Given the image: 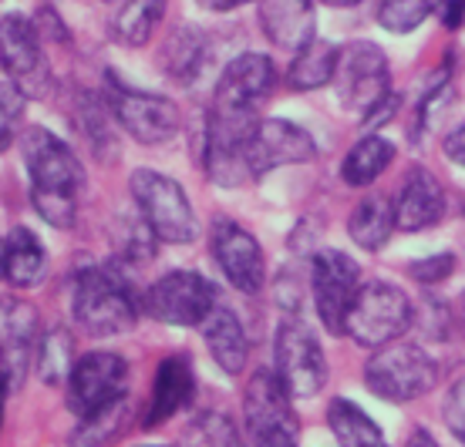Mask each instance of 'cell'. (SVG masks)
<instances>
[{
  "label": "cell",
  "instance_id": "1",
  "mask_svg": "<svg viewBox=\"0 0 465 447\" xmlns=\"http://www.w3.org/2000/svg\"><path fill=\"white\" fill-rule=\"evenodd\" d=\"M71 306H74V320L92 336H118V333L132 330L135 316H139L128 283L115 269H102V266L78 273Z\"/></svg>",
  "mask_w": 465,
  "mask_h": 447
},
{
  "label": "cell",
  "instance_id": "2",
  "mask_svg": "<svg viewBox=\"0 0 465 447\" xmlns=\"http://www.w3.org/2000/svg\"><path fill=\"white\" fill-rule=\"evenodd\" d=\"M439 380V364L419 344H384L364 367V384L388 403H408L429 394Z\"/></svg>",
  "mask_w": 465,
  "mask_h": 447
},
{
  "label": "cell",
  "instance_id": "3",
  "mask_svg": "<svg viewBox=\"0 0 465 447\" xmlns=\"http://www.w3.org/2000/svg\"><path fill=\"white\" fill-rule=\"evenodd\" d=\"M128 185H132V199L155 239L173 242V246H186L196 239V212L175 179L152 172V169H139V172H132Z\"/></svg>",
  "mask_w": 465,
  "mask_h": 447
},
{
  "label": "cell",
  "instance_id": "4",
  "mask_svg": "<svg viewBox=\"0 0 465 447\" xmlns=\"http://www.w3.org/2000/svg\"><path fill=\"white\" fill-rule=\"evenodd\" d=\"M246 437L253 447H297L301 421L293 413L291 390L277 370H256L243 394Z\"/></svg>",
  "mask_w": 465,
  "mask_h": 447
},
{
  "label": "cell",
  "instance_id": "5",
  "mask_svg": "<svg viewBox=\"0 0 465 447\" xmlns=\"http://www.w3.org/2000/svg\"><path fill=\"white\" fill-rule=\"evenodd\" d=\"M334 88L338 98L351 112L371 118L378 108H384L391 92V68L384 51L371 41H354L341 47L338 71H334Z\"/></svg>",
  "mask_w": 465,
  "mask_h": 447
},
{
  "label": "cell",
  "instance_id": "6",
  "mask_svg": "<svg viewBox=\"0 0 465 447\" xmlns=\"http://www.w3.org/2000/svg\"><path fill=\"white\" fill-rule=\"evenodd\" d=\"M408 326H411V303L395 283L374 279L358 289V299L348 313V336H354V344L378 350L384 344H395Z\"/></svg>",
  "mask_w": 465,
  "mask_h": 447
},
{
  "label": "cell",
  "instance_id": "7",
  "mask_svg": "<svg viewBox=\"0 0 465 447\" xmlns=\"http://www.w3.org/2000/svg\"><path fill=\"white\" fill-rule=\"evenodd\" d=\"M0 64L27 98H47L54 92V74L45 58L41 34L24 14L0 17Z\"/></svg>",
  "mask_w": 465,
  "mask_h": 447
},
{
  "label": "cell",
  "instance_id": "8",
  "mask_svg": "<svg viewBox=\"0 0 465 447\" xmlns=\"http://www.w3.org/2000/svg\"><path fill=\"white\" fill-rule=\"evenodd\" d=\"M216 310V287L203 273L173 269L155 279L145 293V313L169 326H203Z\"/></svg>",
  "mask_w": 465,
  "mask_h": 447
},
{
  "label": "cell",
  "instance_id": "9",
  "mask_svg": "<svg viewBox=\"0 0 465 447\" xmlns=\"http://www.w3.org/2000/svg\"><path fill=\"white\" fill-rule=\"evenodd\" d=\"M311 289L314 306L327 333H348V313L361 289V266L341 249H321L311 266Z\"/></svg>",
  "mask_w": 465,
  "mask_h": 447
},
{
  "label": "cell",
  "instance_id": "10",
  "mask_svg": "<svg viewBox=\"0 0 465 447\" xmlns=\"http://www.w3.org/2000/svg\"><path fill=\"white\" fill-rule=\"evenodd\" d=\"M128 390V364L118 354H84L74 360L68 377V407L78 417H92V413L105 411L112 403L125 401Z\"/></svg>",
  "mask_w": 465,
  "mask_h": 447
},
{
  "label": "cell",
  "instance_id": "11",
  "mask_svg": "<svg viewBox=\"0 0 465 447\" xmlns=\"http://www.w3.org/2000/svg\"><path fill=\"white\" fill-rule=\"evenodd\" d=\"M21 151H24V169L31 175V189L37 192H68L78 195L84 185V169L78 155L51 135L47 128H27L21 131Z\"/></svg>",
  "mask_w": 465,
  "mask_h": 447
},
{
  "label": "cell",
  "instance_id": "12",
  "mask_svg": "<svg viewBox=\"0 0 465 447\" xmlns=\"http://www.w3.org/2000/svg\"><path fill=\"white\" fill-rule=\"evenodd\" d=\"M277 377L291 390L293 401L314 397L327 384V360L311 326L287 320L277 330Z\"/></svg>",
  "mask_w": 465,
  "mask_h": 447
},
{
  "label": "cell",
  "instance_id": "13",
  "mask_svg": "<svg viewBox=\"0 0 465 447\" xmlns=\"http://www.w3.org/2000/svg\"><path fill=\"white\" fill-rule=\"evenodd\" d=\"M317 145L311 131L301 125H293L287 118H263L256 121L253 135L246 141V169L250 179L283 169V165H307L314 161Z\"/></svg>",
  "mask_w": 465,
  "mask_h": 447
},
{
  "label": "cell",
  "instance_id": "14",
  "mask_svg": "<svg viewBox=\"0 0 465 447\" xmlns=\"http://www.w3.org/2000/svg\"><path fill=\"white\" fill-rule=\"evenodd\" d=\"M108 108L128 135L142 145H163L179 131V108L163 94L135 92L125 84H112Z\"/></svg>",
  "mask_w": 465,
  "mask_h": 447
},
{
  "label": "cell",
  "instance_id": "15",
  "mask_svg": "<svg viewBox=\"0 0 465 447\" xmlns=\"http://www.w3.org/2000/svg\"><path fill=\"white\" fill-rule=\"evenodd\" d=\"M277 84V68L267 54L260 51H246L240 58H232L220 74L216 94H213V108L223 112H246L256 115V104L263 102Z\"/></svg>",
  "mask_w": 465,
  "mask_h": 447
},
{
  "label": "cell",
  "instance_id": "16",
  "mask_svg": "<svg viewBox=\"0 0 465 447\" xmlns=\"http://www.w3.org/2000/svg\"><path fill=\"white\" fill-rule=\"evenodd\" d=\"M213 256L220 263L223 276L230 279L240 293H260L267 283V259L253 232L236 226L230 219H220L213 226Z\"/></svg>",
  "mask_w": 465,
  "mask_h": 447
},
{
  "label": "cell",
  "instance_id": "17",
  "mask_svg": "<svg viewBox=\"0 0 465 447\" xmlns=\"http://www.w3.org/2000/svg\"><path fill=\"white\" fill-rule=\"evenodd\" d=\"M31 356H37V310L27 299L0 296V370L11 384L24 377Z\"/></svg>",
  "mask_w": 465,
  "mask_h": 447
},
{
  "label": "cell",
  "instance_id": "18",
  "mask_svg": "<svg viewBox=\"0 0 465 447\" xmlns=\"http://www.w3.org/2000/svg\"><path fill=\"white\" fill-rule=\"evenodd\" d=\"M260 27L273 47L280 51H301L317 37L314 0H256Z\"/></svg>",
  "mask_w": 465,
  "mask_h": 447
},
{
  "label": "cell",
  "instance_id": "19",
  "mask_svg": "<svg viewBox=\"0 0 465 447\" xmlns=\"http://www.w3.org/2000/svg\"><path fill=\"white\" fill-rule=\"evenodd\" d=\"M196 397V370H193V360L186 354H173L165 356L159 370H155V384H152V401L149 411H145V421L142 427H159L165 424L169 417L189 407Z\"/></svg>",
  "mask_w": 465,
  "mask_h": 447
},
{
  "label": "cell",
  "instance_id": "20",
  "mask_svg": "<svg viewBox=\"0 0 465 447\" xmlns=\"http://www.w3.org/2000/svg\"><path fill=\"white\" fill-rule=\"evenodd\" d=\"M445 216V192L429 169H411L395 199V222L401 232H421L439 226Z\"/></svg>",
  "mask_w": 465,
  "mask_h": 447
},
{
  "label": "cell",
  "instance_id": "21",
  "mask_svg": "<svg viewBox=\"0 0 465 447\" xmlns=\"http://www.w3.org/2000/svg\"><path fill=\"white\" fill-rule=\"evenodd\" d=\"M203 340L210 346L213 360L220 364V370H226L230 377L236 374H243L246 360H250V340H246L243 333V323L236 320L230 310H216L203 320Z\"/></svg>",
  "mask_w": 465,
  "mask_h": 447
},
{
  "label": "cell",
  "instance_id": "22",
  "mask_svg": "<svg viewBox=\"0 0 465 447\" xmlns=\"http://www.w3.org/2000/svg\"><path fill=\"white\" fill-rule=\"evenodd\" d=\"M45 246L37 239L31 229H11V236L4 239V279L17 289H27L41 283V276H45Z\"/></svg>",
  "mask_w": 465,
  "mask_h": 447
},
{
  "label": "cell",
  "instance_id": "23",
  "mask_svg": "<svg viewBox=\"0 0 465 447\" xmlns=\"http://www.w3.org/2000/svg\"><path fill=\"white\" fill-rule=\"evenodd\" d=\"M395 161V145L384 135H364L354 141L341 161V179L351 189H368L384 175V169Z\"/></svg>",
  "mask_w": 465,
  "mask_h": 447
},
{
  "label": "cell",
  "instance_id": "24",
  "mask_svg": "<svg viewBox=\"0 0 465 447\" xmlns=\"http://www.w3.org/2000/svg\"><path fill=\"white\" fill-rule=\"evenodd\" d=\"M395 229H398L395 202H391L388 195H371V199H364V202H361L348 219L351 239L358 242L361 249H368V253L384 249Z\"/></svg>",
  "mask_w": 465,
  "mask_h": 447
},
{
  "label": "cell",
  "instance_id": "25",
  "mask_svg": "<svg viewBox=\"0 0 465 447\" xmlns=\"http://www.w3.org/2000/svg\"><path fill=\"white\" fill-rule=\"evenodd\" d=\"M163 71L179 84H189V81L199 78V71L206 64V37L203 31H196L193 24H183L175 27L169 41L163 44Z\"/></svg>",
  "mask_w": 465,
  "mask_h": 447
},
{
  "label": "cell",
  "instance_id": "26",
  "mask_svg": "<svg viewBox=\"0 0 465 447\" xmlns=\"http://www.w3.org/2000/svg\"><path fill=\"white\" fill-rule=\"evenodd\" d=\"M338 58H341V47L331 44V41H311L307 47H301L293 54V64L287 71V81L291 88L297 92H317L334 81V71H338Z\"/></svg>",
  "mask_w": 465,
  "mask_h": 447
},
{
  "label": "cell",
  "instance_id": "27",
  "mask_svg": "<svg viewBox=\"0 0 465 447\" xmlns=\"http://www.w3.org/2000/svg\"><path fill=\"white\" fill-rule=\"evenodd\" d=\"M327 427L334 431L341 447H384L381 427L374 424L358 403L344 401V397L331 401V407H327Z\"/></svg>",
  "mask_w": 465,
  "mask_h": 447
},
{
  "label": "cell",
  "instance_id": "28",
  "mask_svg": "<svg viewBox=\"0 0 465 447\" xmlns=\"http://www.w3.org/2000/svg\"><path fill=\"white\" fill-rule=\"evenodd\" d=\"M165 14V0H122V11L115 17V34L118 44L125 47H142L149 44V37L155 34V27Z\"/></svg>",
  "mask_w": 465,
  "mask_h": 447
},
{
  "label": "cell",
  "instance_id": "29",
  "mask_svg": "<svg viewBox=\"0 0 465 447\" xmlns=\"http://www.w3.org/2000/svg\"><path fill=\"white\" fill-rule=\"evenodd\" d=\"M37 374L45 377V384H61L71 377L74 367V344H71L68 330H51L37 344Z\"/></svg>",
  "mask_w": 465,
  "mask_h": 447
},
{
  "label": "cell",
  "instance_id": "30",
  "mask_svg": "<svg viewBox=\"0 0 465 447\" xmlns=\"http://www.w3.org/2000/svg\"><path fill=\"white\" fill-rule=\"evenodd\" d=\"M431 17V0H381L378 24L388 34H411Z\"/></svg>",
  "mask_w": 465,
  "mask_h": 447
},
{
  "label": "cell",
  "instance_id": "31",
  "mask_svg": "<svg viewBox=\"0 0 465 447\" xmlns=\"http://www.w3.org/2000/svg\"><path fill=\"white\" fill-rule=\"evenodd\" d=\"M24 108H27V94L11 78L0 81V151H7L21 138Z\"/></svg>",
  "mask_w": 465,
  "mask_h": 447
},
{
  "label": "cell",
  "instance_id": "32",
  "mask_svg": "<svg viewBox=\"0 0 465 447\" xmlns=\"http://www.w3.org/2000/svg\"><path fill=\"white\" fill-rule=\"evenodd\" d=\"M31 206L37 209V216L45 219L54 229H71L74 216H78V195L68 192H37L31 189Z\"/></svg>",
  "mask_w": 465,
  "mask_h": 447
},
{
  "label": "cell",
  "instance_id": "33",
  "mask_svg": "<svg viewBox=\"0 0 465 447\" xmlns=\"http://www.w3.org/2000/svg\"><path fill=\"white\" fill-rule=\"evenodd\" d=\"M186 447H243L232 424L223 413H203L196 424L189 427Z\"/></svg>",
  "mask_w": 465,
  "mask_h": 447
},
{
  "label": "cell",
  "instance_id": "34",
  "mask_svg": "<svg viewBox=\"0 0 465 447\" xmlns=\"http://www.w3.org/2000/svg\"><path fill=\"white\" fill-rule=\"evenodd\" d=\"M445 424L465 444V377H459L445 397Z\"/></svg>",
  "mask_w": 465,
  "mask_h": 447
},
{
  "label": "cell",
  "instance_id": "35",
  "mask_svg": "<svg viewBox=\"0 0 465 447\" xmlns=\"http://www.w3.org/2000/svg\"><path fill=\"white\" fill-rule=\"evenodd\" d=\"M452 269H455V259L449 253L429 256V259H415V263L408 266V273L415 276L419 283H442L445 276H452Z\"/></svg>",
  "mask_w": 465,
  "mask_h": 447
},
{
  "label": "cell",
  "instance_id": "36",
  "mask_svg": "<svg viewBox=\"0 0 465 447\" xmlns=\"http://www.w3.org/2000/svg\"><path fill=\"white\" fill-rule=\"evenodd\" d=\"M445 155H449V161L465 169V125H459L452 135L445 138Z\"/></svg>",
  "mask_w": 465,
  "mask_h": 447
},
{
  "label": "cell",
  "instance_id": "37",
  "mask_svg": "<svg viewBox=\"0 0 465 447\" xmlns=\"http://www.w3.org/2000/svg\"><path fill=\"white\" fill-rule=\"evenodd\" d=\"M465 21V0H445L442 4V24L449 31H459Z\"/></svg>",
  "mask_w": 465,
  "mask_h": 447
},
{
  "label": "cell",
  "instance_id": "38",
  "mask_svg": "<svg viewBox=\"0 0 465 447\" xmlns=\"http://www.w3.org/2000/svg\"><path fill=\"white\" fill-rule=\"evenodd\" d=\"M405 447H439V441H435V437H431L429 431H425V427H415V431H411V437H408Z\"/></svg>",
  "mask_w": 465,
  "mask_h": 447
},
{
  "label": "cell",
  "instance_id": "39",
  "mask_svg": "<svg viewBox=\"0 0 465 447\" xmlns=\"http://www.w3.org/2000/svg\"><path fill=\"white\" fill-rule=\"evenodd\" d=\"M11 387H14L11 377L0 370V427H4V403H7V394H11Z\"/></svg>",
  "mask_w": 465,
  "mask_h": 447
},
{
  "label": "cell",
  "instance_id": "40",
  "mask_svg": "<svg viewBox=\"0 0 465 447\" xmlns=\"http://www.w3.org/2000/svg\"><path fill=\"white\" fill-rule=\"evenodd\" d=\"M321 4H327V7H358L361 0H321Z\"/></svg>",
  "mask_w": 465,
  "mask_h": 447
},
{
  "label": "cell",
  "instance_id": "41",
  "mask_svg": "<svg viewBox=\"0 0 465 447\" xmlns=\"http://www.w3.org/2000/svg\"><path fill=\"white\" fill-rule=\"evenodd\" d=\"M216 7H236V4H250V0H210Z\"/></svg>",
  "mask_w": 465,
  "mask_h": 447
},
{
  "label": "cell",
  "instance_id": "42",
  "mask_svg": "<svg viewBox=\"0 0 465 447\" xmlns=\"http://www.w3.org/2000/svg\"><path fill=\"white\" fill-rule=\"evenodd\" d=\"M0 279H4V239H0Z\"/></svg>",
  "mask_w": 465,
  "mask_h": 447
},
{
  "label": "cell",
  "instance_id": "43",
  "mask_svg": "<svg viewBox=\"0 0 465 447\" xmlns=\"http://www.w3.org/2000/svg\"><path fill=\"white\" fill-rule=\"evenodd\" d=\"M462 310H465V299H462Z\"/></svg>",
  "mask_w": 465,
  "mask_h": 447
},
{
  "label": "cell",
  "instance_id": "44",
  "mask_svg": "<svg viewBox=\"0 0 465 447\" xmlns=\"http://www.w3.org/2000/svg\"><path fill=\"white\" fill-rule=\"evenodd\" d=\"M108 4H112V0H108Z\"/></svg>",
  "mask_w": 465,
  "mask_h": 447
}]
</instances>
